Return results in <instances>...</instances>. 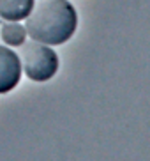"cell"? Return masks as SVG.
I'll return each mask as SVG.
<instances>
[{
  "label": "cell",
  "mask_w": 150,
  "mask_h": 161,
  "mask_svg": "<svg viewBox=\"0 0 150 161\" xmlns=\"http://www.w3.org/2000/svg\"><path fill=\"white\" fill-rule=\"evenodd\" d=\"M78 27V14L67 0H41L27 16V36L48 46L69 41Z\"/></svg>",
  "instance_id": "obj_1"
},
{
  "label": "cell",
  "mask_w": 150,
  "mask_h": 161,
  "mask_svg": "<svg viewBox=\"0 0 150 161\" xmlns=\"http://www.w3.org/2000/svg\"><path fill=\"white\" fill-rule=\"evenodd\" d=\"M0 36L7 46L18 48L27 41V29H25V25L18 23V21H7L2 25Z\"/></svg>",
  "instance_id": "obj_5"
},
{
  "label": "cell",
  "mask_w": 150,
  "mask_h": 161,
  "mask_svg": "<svg viewBox=\"0 0 150 161\" xmlns=\"http://www.w3.org/2000/svg\"><path fill=\"white\" fill-rule=\"evenodd\" d=\"M21 69L32 81H48L58 71V57L51 46L39 41H25L21 44Z\"/></svg>",
  "instance_id": "obj_2"
},
{
  "label": "cell",
  "mask_w": 150,
  "mask_h": 161,
  "mask_svg": "<svg viewBox=\"0 0 150 161\" xmlns=\"http://www.w3.org/2000/svg\"><path fill=\"white\" fill-rule=\"evenodd\" d=\"M35 0H0V18L5 21H21L32 13Z\"/></svg>",
  "instance_id": "obj_4"
},
{
  "label": "cell",
  "mask_w": 150,
  "mask_h": 161,
  "mask_svg": "<svg viewBox=\"0 0 150 161\" xmlns=\"http://www.w3.org/2000/svg\"><path fill=\"white\" fill-rule=\"evenodd\" d=\"M21 60L14 50L0 46V94L11 92L21 78Z\"/></svg>",
  "instance_id": "obj_3"
}]
</instances>
